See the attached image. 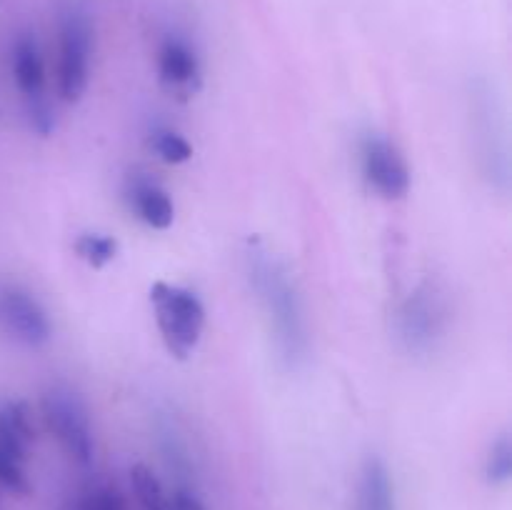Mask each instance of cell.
Wrapping results in <instances>:
<instances>
[{
    "label": "cell",
    "instance_id": "6da1fadb",
    "mask_svg": "<svg viewBox=\"0 0 512 510\" xmlns=\"http://www.w3.org/2000/svg\"><path fill=\"white\" fill-rule=\"evenodd\" d=\"M248 280L258 293V303L268 318L270 338L285 370H298L308 360L310 338L303 298L288 265L260 240H250L245 250Z\"/></svg>",
    "mask_w": 512,
    "mask_h": 510
},
{
    "label": "cell",
    "instance_id": "7a4b0ae2",
    "mask_svg": "<svg viewBox=\"0 0 512 510\" xmlns=\"http://www.w3.org/2000/svg\"><path fill=\"white\" fill-rule=\"evenodd\" d=\"M150 305L155 310L160 338L175 360H188L198 348L205 328V305L193 290L158 280L150 285Z\"/></svg>",
    "mask_w": 512,
    "mask_h": 510
},
{
    "label": "cell",
    "instance_id": "3957f363",
    "mask_svg": "<svg viewBox=\"0 0 512 510\" xmlns=\"http://www.w3.org/2000/svg\"><path fill=\"white\" fill-rule=\"evenodd\" d=\"M450 323V305L445 293L433 280H423L408 298L400 303L395 315L400 343L408 353L428 355L445 338Z\"/></svg>",
    "mask_w": 512,
    "mask_h": 510
},
{
    "label": "cell",
    "instance_id": "277c9868",
    "mask_svg": "<svg viewBox=\"0 0 512 510\" xmlns=\"http://www.w3.org/2000/svg\"><path fill=\"white\" fill-rule=\"evenodd\" d=\"M43 418L50 433L60 440L65 453L78 465L93 463L95 440L90 430L88 408L68 385H50L43 395Z\"/></svg>",
    "mask_w": 512,
    "mask_h": 510
},
{
    "label": "cell",
    "instance_id": "5b68a950",
    "mask_svg": "<svg viewBox=\"0 0 512 510\" xmlns=\"http://www.w3.org/2000/svg\"><path fill=\"white\" fill-rule=\"evenodd\" d=\"M35 440L30 408L23 400L0 403V488L15 495L33 490L25 470L28 448Z\"/></svg>",
    "mask_w": 512,
    "mask_h": 510
},
{
    "label": "cell",
    "instance_id": "8992f818",
    "mask_svg": "<svg viewBox=\"0 0 512 510\" xmlns=\"http://www.w3.org/2000/svg\"><path fill=\"white\" fill-rule=\"evenodd\" d=\"M0 333L23 348H45L53 338L48 313L30 290L18 283H0Z\"/></svg>",
    "mask_w": 512,
    "mask_h": 510
},
{
    "label": "cell",
    "instance_id": "52a82bcc",
    "mask_svg": "<svg viewBox=\"0 0 512 510\" xmlns=\"http://www.w3.org/2000/svg\"><path fill=\"white\" fill-rule=\"evenodd\" d=\"M93 25L78 8H70L60 23V95L65 103H78L88 88Z\"/></svg>",
    "mask_w": 512,
    "mask_h": 510
},
{
    "label": "cell",
    "instance_id": "ba28073f",
    "mask_svg": "<svg viewBox=\"0 0 512 510\" xmlns=\"http://www.w3.org/2000/svg\"><path fill=\"white\" fill-rule=\"evenodd\" d=\"M360 168L370 188L385 200H400L410 190V168L393 140L368 133L360 140Z\"/></svg>",
    "mask_w": 512,
    "mask_h": 510
},
{
    "label": "cell",
    "instance_id": "9c48e42d",
    "mask_svg": "<svg viewBox=\"0 0 512 510\" xmlns=\"http://www.w3.org/2000/svg\"><path fill=\"white\" fill-rule=\"evenodd\" d=\"M473 118L480 153H483L480 158H483L485 175H488L495 185H500V188H508V143H505L503 120H500L498 113V100H495L490 85H475Z\"/></svg>",
    "mask_w": 512,
    "mask_h": 510
},
{
    "label": "cell",
    "instance_id": "30bf717a",
    "mask_svg": "<svg viewBox=\"0 0 512 510\" xmlns=\"http://www.w3.org/2000/svg\"><path fill=\"white\" fill-rule=\"evenodd\" d=\"M158 78L165 93L178 103H188L203 90V70L188 40L170 35L158 53Z\"/></svg>",
    "mask_w": 512,
    "mask_h": 510
},
{
    "label": "cell",
    "instance_id": "8fae6325",
    "mask_svg": "<svg viewBox=\"0 0 512 510\" xmlns=\"http://www.w3.org/2000/svg\"><path fill=\"white\" fill-rule=\"evenodd\" d=\"M123 198L130 213L138 215L148 228L168 230L175 220V205L170 193L148 173H130L123 185Z\"/></svg>",
    "mask_w": 512,
    "mask_h": 510
},
{
    "label": "cell",
    "instance_id": "7c38bea8",
    "mask_svg": "<svg viewBox=\"0 0 512 510\" xmlns=\"http://www.w3.org/2000/svg\"><path fill=\"white\" fill-rule=\"evenodd\" d=\"M13 78L25 100L45 95V68L33 33H20L13 43Z\"/></svg>",
    "mask_w": 512,
    "mask_h": 510
},
{
    "label": "cell",
    "instance_id": "4fadbf2b",
    "mask_svg": "<svg viewBox=\"0 0 512 510\" xmlns=\"http://www.w3.org/2000/svg\"><path fill=\"white\" fill-rule=\"evenodd\" d=\"M355 510H395V488L388 465L378 455H368L360 468Z\"/></svg>",
    "mask_w": 512,
    "mask_h": 510
},
{
    "label": "cell",
    "instance_id": "5bb4252c",
    "mask_svg": "<svg viewBox=\"0 0 512 510\" xmlns=\"http://www.w3.org/2000/svg\"><path fill=\"white\" fill-rule=\"evenodd\" d=\"M160 450H163L165 465H168L170 473H175V478L180 480L178 490H195L193 488V463H190V455L185 443L180 440L178 430L173 425L163 423L160 425Z\"/></svg>",
    "mask_w": 512,
    "mask_h": 510
},
{
    "label": "cell",
    "instance_id": "9a60e30c",
    "mask_svg": "<svg viewBox=\"0 0 512 510\" xmlns=\"http://www.w3.org/2000/svg\"><path fill=\"white\" fill-rule=\"evenodd\" d=\"M130 485H133V493L143 510H175L173 498L165 493V488L148 465L135 463L130 468Z\"/></svg>",
    "mask_w": 512,
    "mask_h": 510
},
{
    "label": "cell",
    "instance_id": "2e32d148",
    "mask_svg": "<svg viewBox=\"0 0 512 510\" xmlns=\"http://www.w3.org/2000/svg\"><path fill=\"white\" fill-rule=\"evenodd\" d=\"M75 255L83 260L85 265H90L93 270L105 268L108 263H113L120 253V243L113 235L105 233H83L75 238L73 243Z\"/></svg>",
    "mask_w": 512,
    "mask_h": 510
},
{
    "label": "cell",
    "instance_id": "e0dca14e",
    "mask_svg": "<svg viewBox=\"0 0 512 510\" xmlns=\"http://www.w3.org/2000/svg\"><path fill=\"white\" fill-rule=\"evenodd\" d=\"M148 145L163 163L168 165H183L193 158V145L173 128L165 125H155L148 135Z\"/></svg>",
    "mask_w": 512,
    "mask_h": 510
},
{
    "label": "cell",
    "instance_id": "ac0fdd59",
    "mask_svg": "<svg viewBox=\"0 0 512 510\" xmlns=\"http://www.w3.org/2000/svg\"><path fill=\"white\" fill-rule=\"evenodd\" d=\"M512 478V443L508 435H500L490 445L488 460H485V480L490 485H505Z\"/></svg>",
    "mask_w": 512,
    "mask_h": 510
},
{
    "label": "cell",
    "instance_id": "d6986e66",
    "mask_svg": "<svg viewBox=\"0 0 512 510\" xmlns=\"http://www.w3.org/2000/svg\"><path fill=\"white\" fill-rule=\"evenodd\" d=\"M78 510H125L123 495L113 485H95L93 490L83 495Z\"/></svg>",
    "mask_w": 512,
    "mask_h": 510
},
{
    "label": "cell",
    "instance_id": "ffe728a7",
    "mask_svg": "<svg viewBox=\"0 0 512 510\" xmlns=\"http://www.w3.org/2000/svg\"><path fill=\"white\" fill-rule=\"evenodd\" d=\"M25 115H28L30 128H33L38 135H43V138H48V135L55 130V110L50 108L45 95L43 98L25 100Z\"/></svg>",
    "mask_w": 512,
    "mask_h": 510
},
{
    "label": "cell",
    "instance_id": "44dd1931",
    "mask_svg": "<svg viewBox=\"0 0 512 510\" xmlns=\"http://www.w3.org/2000/svg\"><path fill=\"white\" fill-rule=\"evenodd\" d=\"M173 508L175 510H208L203 505V500L198 498V493H195V490H175Z\"/></svg>",
    "mask_w": 512,
    "mask_h": 510
},
{
    "label": "cell",
    "instance_id": "7402d4cb",
    "mask_svg": "<svg viewBox=\"0 0 512 510\" xmlns=\"http://www.w3.org/2000/svg\"><path fill=\"white\" fill-rule=\"evenodd\" d=\"M0 490H3V488H0ZM0 510H5V508H3V495H0Z\"/></svg>",
    "mask_w": 512,
    "mask_h": 510
}]
</instances>
